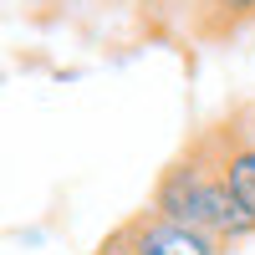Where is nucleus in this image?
Listing matches in <instances>:
<instances>
[{"mask_svg": "<svg viewBox=\"0 0 255 255\" xmlns=\"http://www.w3.org/2000/svg\"><path fill=\"white\" fill-rule=\"evenodd\" d=\"M92 255H133V250H128V235H123V225H118V230H113V235L102 240V245H97Z\"/></svg>", "mask_w": 255, "mask_h": 255, "instance_id": "39448f33", "label": "nucleus"}, {"mask_svg": "<svg viewBox=\"0 0 255 255\" xmlns=\"http://www.w3.org/2000/svg\"><path fill=\"white\" fill-rule=\"evenodd\" d=\"M148 209L163 215V220L209 230V235H220L225 245L255 235V220L245 215V204L230 194V184H225V174H220V163H215L204 138L158 174L153 194H148Z\"/></svg>", "mask_w": 255, "mask_h": 255, "instance_id": "f257e3e1", "label": "nucleus"}, {"mask_svg": "<svg viewBox=\"0 0 255 255\" xmlns=\"http://www.w3.org/2000/svg\"><path fill=\"white\" fill-rule=\"evenodd\" d=\"M123 235H128V250L133 255H225L230 250L220 235L179 225V220H163L153 209H138V215L123 225Z\"/></svg>", "mask_w": 255, "mask_h": 255, "instance_id": "f03ea898", "label": "nucleus"}, {"mask_svg": "<svg viewBox=\"0 0 255 255\" xmlns=\"http://www.w3.org/2000/svg\"><path fill=\"white\" fill-rule=\"evenodd\" d=\"M199 15L209 31H235L245 20H255V0H199Z\"/></svg>", "mask_w": 255, "mask_h": 255, "instance_id": "20e7f679", "label": "nucleus"}, {"mask_svg": "<svg viewBox=\"0 0 255 255\" xmlns=\"http://www.w3.org/2000/svg\"><path fill=\"white\" fill-rule=\"evenodd\" d=\"M204 143H209V153H215V163H220L230 194H235L245 204V215L255 220V138L235 133V128H220V133H209Z\"/></svg>", "mask_w": 255, "mask_h": 255, "instance_id": "7ed1b4c3", "label": "nucleus"}]
</instances>
